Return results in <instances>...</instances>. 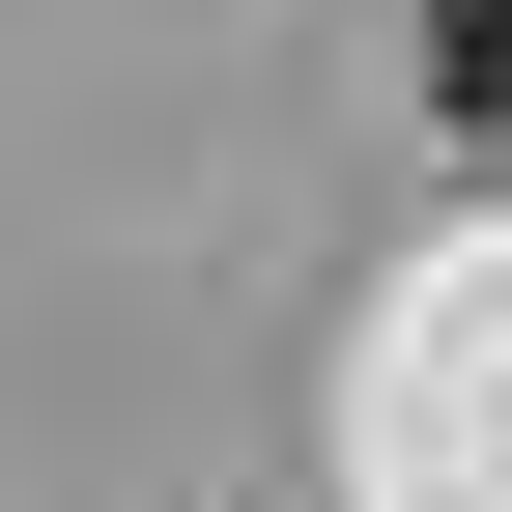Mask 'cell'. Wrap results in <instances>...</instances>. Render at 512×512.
I'll list each match as a JSON object with an SVG mask.
<instances>
[{"label":"cell","mask_w":512,"mask_h":512,"mask_svg":"<svg viewBox=\"0 0 512 512\" xmlns=\"http://www.w3.org/2000/svg\"><path fill=\"white\" fill-rule=\"evenodd\" d=\"M427 86H456V143H512V0H427Z\"/></svg>","instance_id":"1"}]
</instances>
